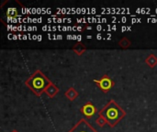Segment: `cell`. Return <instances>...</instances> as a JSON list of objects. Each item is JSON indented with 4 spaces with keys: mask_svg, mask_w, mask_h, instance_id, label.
I'll list each match as a JSON object with an SVG mask.
<instances>
[{
    "mask_svg": "<svg viewBox=\"0 0 157 132\" xmlns=\"http://www.w3.org/2000/svg\"><path fill=\"white\" fill-rule=\"evenodd\" d=\"M27 39H29V37L26 35H23V40H27Z\"/></svg>",
    "mask_w": 157,
    "mask_h": 132,
    "instance_id": "d4e9b609",
    "label": "cell"
},
{
    "mask_svg": "<svg viewBox=\"0 0 157 132\" xmlns=\"http://www.w3.org/2000/svg\"><path fill=\"white\" fill-rule=\"evenodd\" d=\"M12 132H17V131H12Z\"/></svg>",
    "mask_w": 157,
    "mask_h": 132,
    "instance_id": "f1b7e54d",
    "label": "cell"
},
{
    "mask_svg": "<svg viewBox=\"0 0 157 132\" xmlns=\"http://www.w3.org/2000/svg\"><path fill=\"white\" fill-rule=\"evenodd\" d=\"M74 51L77 53V54H82L85 51H86V47L81 43V44H77L74 47Z\"/></svg>",
    "mask_w": 157,
    "mask_h": 132,
    "instance_id": "ba28073f",
    "label": "cell"
},
{
    "mask_svg": "<svg viewBox=\"0 0 157 132\" xmlns=\"http://www.w3.org/2000/svg\"><path fill=\"white\" fill-rule=\"evenodd\" d=\"M97 39H98V40H101V39H102V35H101V34H98Z\"/></svg>",
    "mask_w": 157,
    "mask_h": 132,
    "instance_id": "2e32d148",
    "label": "cell"
},
{
    "mask_svg": "<svg viewBox=\"0 0 157 132\" xmlns=\"http://www.w3.org/2000/svg\"><path fill=\"white\" fill-rule=\"evenodd\" d=\"M42 39H41V35H38V38H37V40L38 41H40Z\"/></svg>",
    "mask_w": 157,
    "mask_h": 132,
    "instance_id": "e0dca14e",
    "label": "cell"
},
{
    "mask_svg": "<svg viewBox=\"0 0 157 132\" xmlns=\"http://www.w3.org/2000/svg\"><path fill=\"white\" fill-rule=\"evenodd\" d=\"M50 84L51 82L47 79V77L44 74H41L40 71L35 72V74H33V75L26 81V85L37 96H40L43 91H45V89Z\"/></svg>",
    "mask_w": 157,
    "mask_h": 132,
    "instance_id": "7a4b0ae2",
    "label": "cell"
},
{
    "mask_svg": "<svg viewBox=\"0 0 157 132\" xmlns=\"http://www.w3.org/2000/svg\"><path fill=\"white\" fill-rule=\"evenodd\" d=\"M27 30H29V31H32L33 30V27H28V28H27Z\"/></svg>",
    "mask_w": 157,
    "mask_h": 132,
    "instance_id": "9a60e30c",
    "label": "cell"
},
{
    "mask_svg": "<svg viewBox=\"0 0 157 132\" xmlns=\"http://www.w3.org/2000/svg\"><path fill=\"white\" fill-rule=\"evenodd\" d=\"M126 30H128V27H122V28H121V31H122V32H124V31H126Z\"/></svg>",
    "mask_w": 157,
    "mask_h": 132,
    "instance_id": "4fadbf2b",
    "label": "cell"
},
{
    "mask_svg": "<svg viewBox=\"0 0 157 132\" xmlns=\"http://www.w3.org/2000/svg\"><path fill=\"white\" fill-rule=\"evenodd\" d=\"M81 110H82L83 114H84L86 117H88V118L93 117V116L96 114V112H97V108H96L91 103H87L86 105H85V106L82 107Z\"/></svg>",
    "mask_w": 157,
    "mask_h": 132,
    "instance_id": "5b68a950",
    "label": "cell"
},
{
    "mask_svg": "<svg viewBox=\"0 0 157 132\" xmlns=\"http://www.w3.org/2000/svg\"><path fill=\"white\" fill-rule=\"evenodd\" d=\"M77 30H78V31H82V30H83L82 27H77Z\"/></svg>",
    "mask_w": 157,
    "mask_h": 132,
    "instance_id": "44dd1931",
    "label": "cell"
},
{
    "mask_svg": "<svg viewBox=\"0 0 157 132\" xmlns=\"http://www.w3.org/2000/svg\"><path fill=\"white\" fill-rule=\"evenodd\" d=\"M121 21H122V22H126V21H127V18L123 17L121 18Z\"/></svg>",
    "mask_w": 157,
    "mask_h": 132,
    "instance_id": "d6986e66",
    "label": "cell"
},
{
    "mask_svg": "<svg viewBox=\"0 0 157 132\" xmlns=\"http://www.w3.org/2000/svg\"><path fill=\"white\" fill-rule=\"evenodd\" d=\"M82 40V36L81 35H77V41H81Z\"/></svg>",
    "mask_w": 157,
    "mask_h": 132,
    "instance_id": "5bb4252c",
    "label": "cell"
},
{
    "mask_svg": "<svg viewBox=\"0 0 157 132\" xmlns=\"http://www.w3.org/2000/svg\"><path fill=\"white\" fill-rule=\"evenodd\" d=\"M59 91V89L53 85V84H50L48 86H47V88L45 89V92H46V94L49 96V97H53L56 94H57V92Z\"/></svg>",
    "mask_w": 157,
    "mask_h": 132,
    "instance_id": "8992f818",
    "label": "cell"
},
{
    "mask_svg": "<svg viewBox=\"0 0 157 132\" xmlns=\"http://www.w3.org/2000/svg\"><path fill=\"white\" fill-rule=\"evenodd\" d=\"M97 123H98V125H99L100 127H102V126H104V124L106 123V120H105L103 118L100 117V118L97 120Z\"/></svg>",
    "mask_w": 157,
    "mask_h": 132,
    "instance_id": "8fae6325",
    "label": "cell"
},
{
    "mask_svg": "<svg viewBox=\"0 0 157 132\" xmlns=\"http://www.w3.org/2000/svg\"><path fill=\"white\" fill-rule=\"evenodd\" d=\"M62 39H63L62 35H57V40H62Z\"/></svg>",
    "mask_w": 157,
    "mask_h": 132,
    "instance_id": "ac0fdd59",
    "label": "cell"
},
{
    "mask_svg": "<svg viewBox=\"0 0 157 132\" xmlns=\"http://www.w3.org/2000/svg\"><path fill=\"white\" fill-rule=\"evenodd\" d=\"M37 38H38L37 35H33V36H32V40H37Z\"/></svg>",
    "mask_w": 157,
    "mask_h": 132,
    "instance_id": "7402d4cb",
    "label": "cell"
},
{
    "mask_svg": "<svg viewBox=\"0 0 157 132\" xmlns=\"http://www.w3.org/2000/svg\"><path fill=\"white\" fill-rule=\"evenodd\" d=\"M65 96H66L70 100H74V99L78 96V94H77V92H76L74 88H70V89L65 93Z\"/></svg>",
    "mask_w": 157,
    "mask_h": 132,
    "instance_id": "52a82bcc",
    "label": "cell"
},
{
    "mask_svg": "<svg viewBox=\"0 0 157 132\" xmlns=\"http://www.w3.org/2000/svg\"><path fill=\"white\" fill-rule=\"evenodd\" d=\"M69 132H98L85 119H81Z\"/></svg>",
    "mask_w": 157,
    "mask_h": 132,
    "instance_id": "3957f363",
    "label": "cell"
},
{
    "mask_svg": "<svg viewBox=\"0 0 157 132\" xmlns=\"http://www.w3.org/2000/svg\"><path fill=\"white\" fill-rule=\"evenodd\" d=\"M146 62H147L151 67H154V66H155V65L157 63V58L155 56V55H153V54H152V55H150V56H149V58L146 60Z\"/></svg>",
    "mask_w": 157,
    "mask_h": 132,
    "instance_id": "9c48e42d",
    "label": "cell"
},
{
    "mask_svg": "<svg viewBox=\"0 0 157 132\" xmlns=\"http://www.w3.org/2000/svg\"><path fill=\"white\" fill-rule=\"evenodd\" d=\"M125 115L126 113L114 100H110L109 104L99 112V116L103 118L110 127H114Z\"/></svg>",
    "mask_w": 157,
    "mask_h": 132,
    "instance_id": "6da1fadb",
    "label": "cell"
},
{
    "mask_svg": "<svg viewBox=\"0 0 157 132\" xmlns=\"http://www.w3.org/2000/svg\"><path fill=\"white\" fill-rule=\"evenodd\" d=\"M130 44H131V42H130L129 40L126 39V38H123V39L120 41V45H121L122 48H128V47L130 46Z\"/></svg>",
    "mask_w": 157,
    "mask_h": 132,
    "instance_id": "30bf717a",
    "label": "cell"
},
{
    "mask_svg": "<svg viewBox=\"0 0 157 132\" xmlns=\"http://www.w3.org/2000/svg\"><path fill=\"white\" fill-rule=\"evenodd\" d=\"M42 21V18L41 17H40V18H38V23H40Z\"/></svg>",
    "mask_w": 157,
    "mask_h": 132,
    "instance_id": "cb8c5ba5",
    "label": "cell"
},
{
    "mask_svg": "<svg viewBox=\"0 0 157 132\" xmlns=\"http://www.w3.org/2000/svg\"><path fill=\"white\" fill-rule=\"evenodd\" d=\"M86 39H87V40H88V39H92V36H90V35H89V36H86Z\"/></svg>",
    "mask_w": 157,
    "mask_h": 132,
    "instance_id": "4316f807",
    "label": "cell"
},
{
    "mask_svg": "<svg viewBox=\"0 0 157 132\" xmlns=\"http://www.w3.org/2000/svg\"><path fill=\"white\" fill-rule=\"evenodd\" d=\"M132 30V28L131 27H128V31H131Z\"/></svg>",
    "mask_w": 157,
    "mask_h": 132,
    "instance_id": "83f0119b",
    "label": "cell"
},
{
    "mask_svg": "<svg viewBox=\"0 0 157 132\" xmlns=\"http://www.w3.org/2000/svg\"><path fill=\"white\" fill-rule=\"evenodd\" d=\"M116 28H117L116 26H113V27H112V29H113V30H116Z\"/></svg>",
    "mask_w": 157,
    "mask_h": 132,
    "instance_id": "484cf974",
    "label": "cell"
},
{
    "mask_svg": "<svg viewBox=\"0 0 157 132\" xmlns=\"http://www.w3.org/2000/svg\"><path fill=\"white\" fill-rule=\"evenodd\" d=\"M97 29H98V31H100V30H102V29H103V28H102V26H101V25H98V26H97Z\"/></svg>",
    "mask_w": 157,
    "mask_h": 132,
    "instance_id": "7c38bea8",
    "label": "cell"
},
{
    "mask_svg": "<svg viewBox=\"0 0 157 132\" xmlns=\"http://www.w3.org/2000/svg\"><path fill=\"white\" fill-rule=\"evenodd\" d=\"M94 82L96 84H98L100 87V89L103 91V92H107L109 91L113 85H114V83L113 81L108 76V75H105L103 76V78L101 80H94Z\"/></svg>",
    "mask_w": 157,
    "mask_h": 132,
    "instance_id": "277c9868",
    "label": "cell"
},
{
    "mask_svg": "<svg viewBox=\"0 0 157 132\" xmlns=\"http://www.w3.org/2000/svg\"><path fill=\"white\" fill-rule=\"evenodd\" d=\"M73 40H77V36L76 35H73Z\"/></svg>",
    "mask_w": 157,
    "mask_h": 132,
    "instance_id": "603a6c76",
    "label": "cell"
},
{
    "mask_svg": "<svg viewBox=\"0 0 157 132\" xmlns=\"http://www.w3.org/2000/svg\"><path fill=\"white\" fill-rule=\"evenodd\" d=\"M67 40H73V36L68 35V36H67Z\"/></svg>",
    "mask_w": 157,
    "mask_h": 132,
    "instance_id": "ffe728a7",
    "label": "cell"
}]
</instances>
